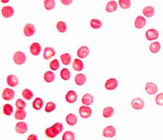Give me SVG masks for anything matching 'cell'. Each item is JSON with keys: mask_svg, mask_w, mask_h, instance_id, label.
<instances>
[{"mask_svg": "<svg viewBox=\"0 0 163 140\" xmlns=\"http://www.w3.org/2000/svg\"><path fill=\"white\" fill-rule=\"evenodd\" d=\"M13 61L16 65H23L26 61V56L22 51H17L13 55Z\"/></svg>", "mask_w": 163, "mask_h": 140, "instance_id": "1", "label": "cell"}, {"mask_svg": "<svg viewBox=\"0 0 163 140\" xmlns=\"http://www.w3.org/2000/svg\"><path fill=\"white\" fill-rule=\"evenodd\" d=\"M79 113L81 118L83 119H88L92 114V111H91V108L88 106H81L79 109Z\"/></svg>", "mask_w": 163, "mask_h": 140, "instance_id": "2", "label": "cell"}, {"mask_svg": "<svg viewBox=\"0 0 163 140\" xmlns=\"http://www.w3.org/2000/svg\"><path fill=\"white\" fill-rule=\"evenodd\" d=\"M15 96V91L11 88H4L2 92V99L5 100H11L14 99Z\"/></svg>", "mask_w": 163, "mask_h": 140, "instance_id": "3", "label": "cell"}, {"mask_svg": "<svg viewBox=\"0 0 163 140\" xmlns=\"http://www.w3.org/2000/svg\"><path fill=\"white\" fill-rule=\"evenodd\" d=\"M116 135V130L113 126H108L103 131V135L106 138H112Z\"/></svg>", "mask_w": 163, "mask_h": 140, "instance_id": "4", "label": "cell"}, {"mask_svg": "<svg viewBox=\"0 0 163 140\" xmlns=\"http://www.w3.org/2000/svg\"><path fill=\"white\" fill-rule=\"evenodd\" d=\"M145 91L149 95H154L158 92V87L154 82H148L145 85Z\"/></svg>", "mask_w": 163, "mask_h": 140, "instance_id": "5", "label": "cell"}, {"mask_svg": "<svg viewBox=\"0 0 163 140\" xmlns=\"http://www.w3.org/2000/svg\"><path fill=\"white\" fill-rule=\"evenodd\" d=\"M1 13H2V17H4L5 18H9L14 15L15 10L11 6H5V7L2 8Z\"/></svg>", "mask_w": 163, "mask_h": 140, "instance_id": "6", "label": "cell"}, {"mask_svg": "<svg viewBox=\"0 0 163 140\" xmlns=\"http://www.w3.org/2000/svg\"><path fill=\"white\" fill-rule=\"evenodd\" d=\"M23 33L26 37L33 36L35 33V27L32 23L26 24L25 26H24Z\"/></svg>", "mask_w": 163, "mask_h": 140, "instance_id": "7", "label": "cell"}, {"mask_svg": "<svg viewBox=\"0 0 163 140\" xmlns=\"http://www.w3.org/2000/svg\"><path fill=\"white\" fill-rule=\"evenodd\" d=\"M28 130V126L25 122H18L15 126V131L18 135H23Z\"/></svg>", "mask_w": 163, "mask_h": 140, "instance_id": "8", "label": "cell"}, {"mask_svg": "<svg viewBox=\"0 0 163 140\" xmlns=\"http://www.w3.org/2000/svg\"><path fill=\"white\" fill-rule=\"evenodd\" d=\"M131 106L135 110H142L144 108V101L141 98H134L131 101Z\"/></svg>", "mask_w": 163, "mask_h": 140, "instance_id": "9", "label": "cell"}, {"mask_svg": "<svg viewBox=\"0 0 163 140\" xmlns=\"http://www.w3.org/2000/svg\"><path fill=\"white\" fill-rule=\"evenodd\" d=\"M159 34L155 29H149L146 32V38L149 41H153L158 38Z\"/></svg>", "mask_w": 163, "mask_h": 140, "instance_id": "10", "label": "cell"}, {"mask_svg": "<svg viewBox=\"0 0 163 140\" xmlns=\"http://www.w3.org/2000/svg\"><path fill=\"white\" fill-rule=\"evenodd\" d=\"M65 100L68 104H74L77 100V94L75 91H68L65 96Z\"/></svg>", "mask_w": 163, "mask_h": 140, "instance_id": "11", "label": "cell"}, {"mask_svg": "<svg viewBox=\"0 0 163 140\" xmlns=\"http://www.w3.org/2000/svg\"><path fill=\"white\" fill-rule=\"evenodd\" d=\"M118 86V81L115 78H110L105 83V88L107 90H114Z\"/></svg>", "mask_w": 163, "mask_h": 140, "instance_id": "12", "label": "cell"}, {"mask_svg": "<svg viewBox=\"0 0 163 140\" xmlns=\"http://www.w3.org/2000/svg\"><path fill=\"white\" fill-rule=\"evenodd\" d=\"M41 46L38 42H34L30 47V52L32 55L38 56L41 54Z\"/></svg>", "mask_w": 163, "mask_h": 140, "instance_id": "13", "label": "cell"}, {"mask_svg": "<svg viewBox=\"0 0 163 140\" xmlns=\"http://www.w3.org/2000/svg\"><path fill=\"white\" fill-rule=\"evenodd\" d=\"M89 55V49L87 46H81L77 50V57L81 59L86 58Z\"/></svg>", "mask_w": 163, "mask_h": 140, "instance_id": "14", "label": "cell"}, {"mask_svg": "<svg viewBox=\"0 0 163 140\" xmlns=\"http://www.w3.org/2000/svg\"><path fill=\"white\" fill-rule=\"evenodd\" d=\"M7 83L9 86L15 88L18 85L19 81H18V79L16 76L14 75V74H11L7 77Z\"/></svg>", "mask_w": 163, "mask_h": 140, "instance_id": "15", "label": "cell"}, {"mask_svg": "<svg viewBox=\"0 0 163 140\" xmlns=\"http://www.w3.org/2000/svg\"><path fill=\"white\" fill-rule=\"evenodd\" d=\"M94 101L93 96L90 93H86L83 96L82 99H81V102L84 104V106H89L91 105Z\"/></svg>", "mask_w": 163, "mask_h": 140, "instance_id": "16", "label": "cell"}, {"mask_svg": "<svg viewBox=\"0 0 163 140\" xmlns=\"http://www.w3.org/2000/svg\"><path fill=\"white\" fill-rule=\"evenodd\" d=\"M146 23H147V20L142 16H138L134 20V26L136 27L137 29H142L146 26Z\"/></svg>", "mask_w": 163, "mask_h": 140, "instance_id": "17", "label": "cell"}, {"mask_svg": "<svg viewBox=\"0 0 163 140\" xmlns=\"http://www.w3.org/2000/svg\"><path fill=\"white\" fill-rule=\"evenodd\" d=\"M55 55V50L51 47H46L44 50L43 58L45 60H49Z\"/></svg>", "mask_w": 163, "mask_h": 140, "instance_id": "18", "label": "cell"}, {"mask_svg": "<svg viewBox=\"0 0 163 140\" xmlns=\"http://www.w3.org/2000/svg\"><path fill=\"white\" fill-rule=\"evenodd\" d=\"M106 11L108 13H112L115 12V11H117L118 9V5H117L116 2L115 1H110L107 3L106 5Z\"/></svg>", "mask_w": 163, "mask_h": 140, "instance_id": "19", "label": "cell"}, {"mask_svg": "<svg viewBox=\"0 0 163 140\" xmlns=\"http://www.w3.org/2000/svg\"><path fill=\"white\" fill-rule=\"evenodd\" d=\"M75 83L79 86L84 85L86 83V77H85V75L83 73L77 74L75 77Z\"/></svg>", "mask_w": 163, "mask_h": 140, "instance_id": "20", "label": "cell"}, {"mask_svg": "<svg viewBox=\"0 0 163 140\" xmlns=\"http://www.w3.org/2000/svg\"><path fill=\"white\" fill-rule=\"evenodd\" d=\"M72 68L75 71H81L84 68V63L81 61L80 59H75L72 63Z\"/></svg>", "mask_w": 163, "mask_h": 140, "instance_id": "21", "label": "cell"}, {"mask_svg": "<svg viewBox=\"0 0 163 140\" xmlns=\"http://www.w3.org/2000/svg\"><path fill=\"white\" fill-rule=\"evenodd\" d=\"M66 123L69 126H74L77 123V118L74 114H68L65 118Z\"/></svg>", "mask_w": 163, "mask_h": 140, "instance_id": "22", "label": "cell"}, {"mask_svg": "<svg viewBox=\"0 0 163 140\" xmlns=\"http://www.w3.org/2000/svg\"><path fill=\"white\" fill-rule=\"evenodd\" d=\"M43 106V100L39 98V97H37L34 99V100L33 101V108L34 110H41V108Z\"/></svg>", "mask_w": 163, "mask_h": 140, "instance_id": "23", "label": "cell"}, {"mask_svg": "<svg viewBox=\"0 0 163 140\" xmlns=\"http://www.w3.org/2000/svg\"><path fill=\"white\" fill-rule=\"evenodd\" d=\"M161 49V44L158 41H154L150 45V51L151 54H157Z\"/></svg>", "mask_w": 163, "mask_h": 140, "instance_id": "24", "label": "cell"}, {"mask_svg": "<svg viewBox=\"0 0 163 140\" xmlns=\"http://www.w3.org/2000/svg\"><path fill=\"white\" fill-rule=\"evenodd\" d=\"M26 112L25 110L17 109V111H15V118L17 120H23L24 119H26Z\"/></svg>", "mask_w": 163, "mask_h": 140, "instance_id": "25", "label": "cell"}, {"mask_svg": "<svg viewBox=\"0 0 163 140\" xmlns=\"http://www.w3.org/2000/svg\"><path fill=\"white\" fill-rule=\"evenodd\" d=\"M143 15H145L147 18H151V17L154 16V9L153 7L151 6H149V7H146L143 8V11H142Z\"/></svg>", "mask_w": 163, "mask_h": 140, "instance_id": "26", "label": "cell"}, {"mask_svg": "<svg viewBox=\"0 0 163 140\" xmlns=\"http://www.w3.org/2000/svg\"><path fill=\"white\" fill-rule=\"evenodd\" d=\"M55 79V75L51 71H47L44 74V80L46 83H52Z\"/></svg>", "mask_w": 163, "mask_h": 140, "instance_id": "27", "label": "cell"}, {"mask_svg": "<svg viewBox=\"0 0 163 140\" xmlns=\"http://www.w3.org/2000/svg\"><path fill=\"white\" fill-rule=\"evenodd\" d=\"M114 114V109L112 107H107L103 110V116L106 119L111 117Z\"/></svg>", "mask_w": 163, "mask_h": 140, "instance_id": "28", "label": "cell"}, {"mask_svg": "<svg viewBox=\"0 0 163 140\" xmlns=\"http://www.w3.org/2000/svg\"><path fill=\"white\" fill-rule=\"evenodd\" d=\"M90 26H91V28L97 30V29H100V28H101L103 26V24L99 19H96V18H92V19L90 21Z\"/></svg>", "mask_w": 163, "mask_h": 140, "instance_id": "29", "label": "cell"}, {"mask_svg": "<svg viewBox=\"0 0 163 140\" xmlns=\"http://www.w3.org/2000/svg\"><path fill=\"white\" fill-rule=\"evenodd\" d=\"M71 59H72V58H71V55H70V54H61V62L63 63V65H69L70 62H71Z\"/></svg>", "mask_w": 163, "mask_h": 140, "instance_id": "30", "label": "cell"}, {"mask_svg": "<svg viewBox=\"0 0 163 140\" xmlns=\"http://www.w3.org/2000/svg\"><path fill=\"white\" fill-rule=\"evenodd\" d=\"M56 6V2L54 0H45L44 1V7L46 10L50 11V10L54 9Z\"/></svg>", "mask_w": 163, "mask_h": 140, "instance_id": "31", "label": "cell"}, {"mask_svg": "<svg viewBox=\"0 0 163 140\" xmlns=\"http://www.w3.org/2000/svg\"><path fill=\"white\" fill-rule=\"evenodd\" d=\"M22 95L24 99L27 100H30L33 97H34V93L32 92V91H30V90L28 89V88H26V89H24L23 91H22Z\"/></svg>", "mask_w": 163, "mask_h": 140, "instance_id": "32", "label": "cell"}, {"mask_svg": "<svg viewBox=\"0 0 163 140\" xmlns=\"http://www.w3.org/2000/svg\"><path fill=\"white\" fill-rule=\"evenodd\" d=\"M61 77L64 81H68L71 77V73L68 68H63L61 71Z\"/></svg>", "mask_w": 163, "mask_h": 140, "instance_id": "33", "label": "cell"}, {"mask_svg": "<svg viewBox=\"0 0 163 140\" xmlns=\"http://www.w3.org/2000/svg\"><path fill=\"white\" fill-rule=\"evenodd\" d=\"M62 140H75V135L72 131H65L62 136Z\"/></svg>", "mask_w": 163, "mask_h": 140, "instance_id": "34", "label": "cell"}, {"mask_svg": "<svg viewBox=\"0 0 163 140\" xmlns=\"http://www.w3.org/2000/svg\"><path fill=\"white\" fill-rule=\"evenodd\" d=\"M2 111H3L4 115H11L13 113V107L11 104H5L2 108Z\"/></svg>", "mask_w": 163, "mask_h": 140, "instance_id": "35", "label": "cell"}, {"mask_svg": "<svg viewBox=\"0 0 163 140\" xmlns=\"http://www.w3.org/2000/svg\"><path fill=\"white\" fill-rule=\"evenodd\" d=\"M45 133V135H46L47 138H55V137L58 135H57V133L55 132V131H54V128H53L52 127L46 128Z\"/></svg>", "mask_w": 163, "mask_h": 140, "instance_id": "36", "label": "cell"}, {"mask_svg": "<svg viewBox=\"0 0 163 140\" xmlns=\"http://www.w3.org/2000/svg\"><path fill=\"white\" fill-rule=\"evenodd\" d=\"M57 29L60 33H65L67 30V25L64 22H58L57 23Z\"/></svg>", "mask_w": 163, "mask_h": 140, "instance_id": "37", "label": "cell"}, {"mask_svg": "<svg viewBox=\"0 0 163 140\" xmlns=\"http://www.w3.org/2000/svg\"><path fill=\"white\" fill-rule=\"evenodd\" d=\"M120 7L123 9H128L131 7V1L130 0H119V1Z\"/></svg>", "mask_w": 163, "mask_h": 140, "instance_id": "38", "label": "cell"}, {"mask_svg": "<svg viewBox=\"0 0 163 140\" xmlns=\"http://www.w3.org/2000/svg\"><path fill=\"white\" fill-rule=\"evenodd\" d=\"M15 106L18 109H22L24 110V108L26 106V104L25 101H23V100L22 99H18L15 102Z\"/></svg>", "mask_w": 163, "mask_h": 140, "instance_id": "39", "label": "cell"}, {"mask_svg": "<svg viewBox=\"0 0 163 140\" xmlns=\"http://www.w3.org/2000/svg\"><path fill=\"white\" fill-rule=\"evenodd\" d=\"M52 128H54V130L55 131V132L57 133V135H58L63 131V125L61 123H57V124H54V125L52 126Z\"/></svg>", "mask_w": 163, "mask_h": 140, "instance_id": "40", "label": "cell"}, {"mask_svg": "<svg viewBox=\"0 0 163 140\" xmlns=\"http://www.w3.org/2000/svg\"><path fill=\"white\" fill-rule=\"evenodd\" d=\"M49 67H50L51 69L54 70V71L58 70L60 67V63L59 61H58V60L57 59L53 60V61L50 62V64H49Z\"/></svg>", "mask_w": 163, "mask_h": 140, "instance_id": "41", "label": "cell"}, {"mask_svg": "<svg viewBox=\"0 0 163 140\" xmlns=\"http://www.w3.org/2000/svg\"><path fill=\"white\" fill-rule=\"evenodd\" d=\"M56 108V104L54 102H48L45 105V110L46 112H51Z\"/></svg>", "mask_w": 163, "mask_h": 140, "instance_id": "42", "label": "cell"}, {"mask_svg": "<svg viewBox=\"0 0 163 140\" xmlns=\"http://www.w3.org/2000/svg\"><path fill=\"white\" fill-rule=\"evenodd\" d=\"M155 102L159 106H163V93H159L156 96Z\"/></svg>", "mask_w": 163, "mask_h": 140, "instance_id": "43", "label": "cell"}, {"mask_svg": "<svg viewBox=\"0 0 163 140\" xmlns=\"http://www.w3.org/2000/svg\"><path fill=\"white\" fill-rule=\"evenodd\" d=\"M61 2L62 4H64V5L68 6V5H70V4L72 3V0H61Z\"/></svg>", "mask_w": 163, "mask_h": 140, "instance_id": "44", "label": "cell"}, {"mask_svg": "<svg viewBox=\"0 0 163 140\" xmlns=\"http://www.w3.org/2000/svg\"><path fill=\"white\" fill-rule=\"evenodd\" d=\"M27 140H38V138L36 135H30L27 138Z\"/></svg>", "mask_w": 163, "mask_h": 140, "instance_id": "45", "label": "cell"}, {"mask_svg": "<svg viewBox=\"0 0 163 140\" xmlns=\"http://www.w3.org/2000/svg\"><path fill=\"white\" fill-rule=\"evenodd\" d=\"M1 2H2V3H4V2H9V0H7V1H3V0H2Z\"/></svg>", "mask_w": 163, "mask_h": 140, "instance_id": "46", "label": "cell"}]
</instances>
